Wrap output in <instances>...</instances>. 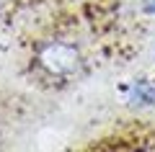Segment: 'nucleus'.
<instances>
[{"label":"nucleus","instance_id":"2","mask_svg":"<svg viewBox=\"0 0 155 152\" xmlns=\"http://www.w3.org/2000/svg\"><path fill=\"white\" fill-rule=\"evenodd\" d=\"M127 95L132 106H155V82L140 80L127 88Z\"/></svg>","mask_w":155,"mask_h":152},{"label":"nucleus","instance_id":"1","mask_svg":"<svg viewBox=\"0 0 155 152\" xmlns=\"http://www.w3.org/2000/svg\"><path fill=\"white\" fill-rule=\"evenodd\" d=\"M36 62L44 72H49L54 77H65V75H72L80 67L83 57H80V49L67 41H49L39 49Z\"/></svg>","mask_w":155,"mask_h":152},{"label":"nucleus","instance_id":"3","mask_svg":"<svg viewBox=\"0 0 155 152\" xmlns=\"http://www.w3.org/2000/svg\"><path fill=\"white\" fill-rule=\"evenodd\" d=\"M140 8L150 16H155V0H140Z\"/></svg>","mask_w":155,"mask_h":152}]
</instances>
